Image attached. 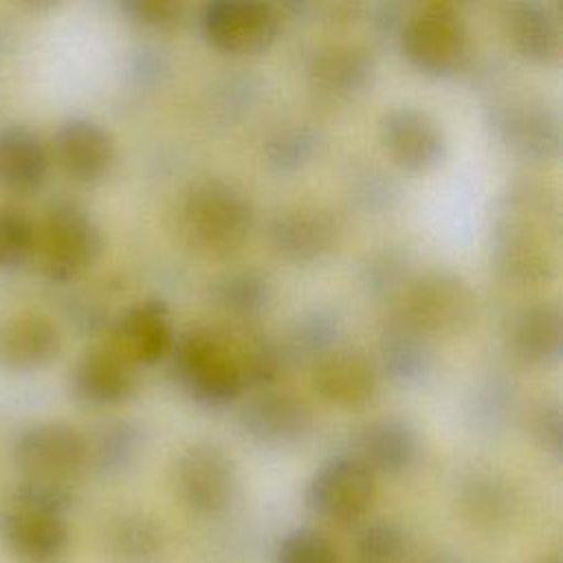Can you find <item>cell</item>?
I'll return each mask as SVG.
<instances>
[{"label": "cell", "instance_id": "cell-6", "mask_svg": "<svg viewBox=\"0 0 563 563\" xmlns=\"http://www.w3.org/2000/svg\"><path fill=\"white\" fill-rule=\"evenodd\" d=\"M407 62L424 75L449 77L468 57L471 37L462 13L451 4H427L407 13L396 35Z\"/></svg>", "mask_w": 563, "mask_h": 563}, {"label": "cell", "instance_id": "cell-1", "mask_svg": "<svg viewBox=\"0 0 563 563\" xmlns=\"http://www.w3.org/2000/svg\"><path fill=\"white\" fill-rule=\"evenodd\" d=\"M561 211L556 194L539 180L510 183L497 198L490 220V257L515 284H543L559 266Z\"/></svg>", "mask_w": 563, "mask_h": 563}, {"label": "cell", "instance_id": "cell-37", "mask_svg": "<svg viewBox=\"0 0 563 563\" xmlns=\"http://www.w3.org/2000/svg\"><path fill=\"white\" fill-rule=\"evenodd\" d=\"M409 277L405 260L398 253H380L367 264L365 282L372 292L376 295H389L394 297L405 279Z\"/></svg>", "mask_w": 563, "mask_h": 563}, {"label": "cell", "instance_id": "cell-2", "mask_svg": "<svg viewBox=\"0 0 563 563\" xmlns=\"http://www.w3.org/2000/svg\"><path fill=\"white\" fill-rule=\"evenodd\" d=\"M167 358L174 380L200 407L224 409L246 389L240 339L229 330L189 328L176 336Z\"/></svg>", "mask_w": 563, "mask_h": 563}, {"label": "cell", "instance_id": "cell-16", "mask_svg": "<svg viewBox=\"0 0 563 563\" xmlns=\"http://www.w3.org/2000/svg\"><path fill=\"white\" fill-rule=\"evenodd\" d=\"M312 387L330 405L361 409L376 396L378 369L374 361L350 347H332L314 358Z\"/></svg>", "mask_w": 563, "mask_h": 563}, {"label": "cell", "instance_id": "cell-22", "mask_svg": "<svg viewBox=\"0 0 563 563\" xmlns=\"http://www.w3.org/2000/svg\"><path fill=\"white\" fill-rule=\"evenodd\" d=\"M352 449L374 475H396L407 471L420 455V435L416 427L398 416H380L365 422L352 435Z\"/></svg>", "mask_w": 563, "mask_h": 563}, {"label": "cell", "instance_id": "cell-15", "mask_svg": "<svg viewBox=\"0 0 563 563\" xmlns=\"http://www.w3.org/2000/svg\"><path fill=\"white\" fill-rule=\"evenodd\" d=\"M0 543L20 563H59L70 545L66 517L7 504L0 512Z\"/></svg>", "mask_w": 563, "mask_h": 563}, {"label": "cell", "instance_id": "cell-17", "mask_svg": "<svg viewBox=\"0 0 563 563\" xmlns=\"http://www.w3.org/2000/svg\"><path fill=\"white\" fill-rule=\"evenodd\" d=\"M53 154L62 169L79 180L95 183L114 165L112 134L90 117H68L53 134Z\"/></svg>", "mask_w": 563, "mask_h": 563}, {"label": "cell", "instance_id": "cell-3", "mask_svg": "<svg viewBox=\"0 0 563 563\" xmlns=\"http://www.w3.org/2000/svg\"><path fill=\"white\" fill-rule=\"evenodd\" d=\"M180 238L200 253L227 255L246 240L253 205L242 187L220 176L194 180L176 209Z\"/></svg>", "mask_w": 563, "mask_h": 563}, {"label": "cell", "instance_id": "cell-11", "mask_svg": "<svg viewBox=\"0 0 563 563\" xmlns=\"http://www.w3.org/2000/svg\"><path fill=\"white\" fill-rule=\"evenodd\" d=\"M374 495L376 475L354 455H336L312 473L303 497L314 515L345 523L363 517Z\"/></svg>", "mask_w": 563, "mask_h": 563}, {"label": "cell", "instance_id": "cell-19", "mask_svg": "<svg viewBox=\"0 0 563 563\" xmlns=\"http://www.w3.org/2000/svg\"><path fill=\"white\" fill-rule=\"evenodd\" d=\"M341 224L323 207L297 205L279 211L268 227L271 244L290 262H317L328 255L339 240Z\"/></svg>", "mask_w": 563, "mask_h": 563}, {"label": "cell", "instance_id": "cell-8", "mask_svg": "<svg viewBox=\"0 0 563 563\" xmlns=\"http://www.w3.org/2000/svg\"><path fill=\"white\" fill-rule=\"evenodd\" d=\"M20 479H40L75 486L88 471L86 433L62 420L24 427L11 449Z\"/></svg>", "mask_w": 563, "mask_h": 563}, {"label": "cell", "instance_id": "cell-35", "mask_svg": "<svg viewBox=\"0 0 563 563\" xmlns=\"http://www.w3.org/2000/svg\"><path fill=\"white\" fill-rule=\"evenodd\" d=\"M9 504L66 517V512L75 504V486L40 479H20L11 490Z\"/></svg>", "mask_w": 563, "mask_h": 563}, {"label": "cell", "instance_id": "cell-30", "mask_svg": "<svg viewBox=\"0 0 563 563\" xmlns=\"http://www.w3.org/2000/svg\"><path fill=\"white\" fill-rule=\"evenodd\" d=\"M341 334V319L325 308H314L292 323L286 343H282L288 361L290 358H317L328 350L336 347Z\"/></svg>", "mask_w": 563, "mask_h": 563}, {"label": "cell", "instance_id": "cell-5", "mask_svg": "<svg viewBox=\"0 0 563 563\" xmlns=\"http://www.w3.org/2000/svg\"><path fill=\"white\" fill-rule=\"evenodd\" d=\"M103 251V235L92 216L73 200H55L35 233L37 266L51 282H70L88 271Z\"/></svg>", "mask_w": 563, "mask_h": 563}, {"label": "cell", "instance_id": "cell-12", "mask_svg": "<svg viewBox=\"0 0 563 563\" xmlns=\"http://www.w3.org/2000/svg\"><path fill=\"white\" fill-rule=\"evenodd\" d=\"M174 341L172 312L161 297H145L128 306L108 325V345L134 367L167 358Z\"/></svg>", "mask_w": 563, "mask_h": 563}, {"label": "cell", "instance_id": "cell-36", "mask_svg": "<svg viewBox=\"0 0 563 563\" xmlns=\"http://www.w3.org/2000/svg\"><path fill=\"white\" fill-rule=\"evenodd\" d=\"M119 7L130 22L145 29H172L183 18L178 0H123Z\"/></svg>", "mask_w": 563, "mask_h": 563}, {"label": "cell", "instance_id": "cell-4", "mask_svg": "<svg viewBox=\"0 0 563 563\" xmlns=\"http://www.w3.org/2000/svg\"><path fill=\"white\" fill-rule=\"evenodd\" d=\"M477 317V297L453 271L429 268L409 275L394 295L391 319L407 328L431 334H457L471 328Z\"/></svg>", "mask_w": 563, "mask_h": 563}, {"label": "cell", "instance_id": "cell-23", "mask_svg": "<svg viewBox=\"0 0 563 563\" xmlns=\"http://www.w3.org/2000/svg\"><path fill=\"white\" fill-rule=\"evenodd\" d=\"M504 26L512 46L528 59L550 64L561 55L563 31L556 9L543 0H517L504 9Z\"/></svg>", "mask_w": 563, "mask_h": 563}, {"label": "cell", "instance_id": "cell-29", "mask_svg": "<svg viewBox=\"0 0 563 563\" xmlns=\"http://www.w3.org/2000/svg\"><path fill=\"white\" fill-rule=\"evenodd\" d=\"M213 301L238 319H251L260 314L273 297L271 282L257 271H235L218 279L211 288Z\"/></svg>", "mask_w": 563, "mask_h": 563}, {"label": "cell", "instance_id": "cell-32", "mask_svg": "<svg viewBox=\"0 0 563 563\" xmlns=\"http://www.w3.org/2000/svg\"><path fill=\"white\" fill-rule=\"evenodd\" d=\"M35 220L18 205H0V271H18L35 253Z\"/></svg>", "mask_w": 563, "mask_h": 563}, {"label": "cell", "instance_id": "cell-18", "mask_svg": "<svg viewBox=\"0 0 563 563\" xmlns=\"http://www.w3.org/2000/svg\"><path fill=\"white\" fill-rule=\"evenodd\" d=\"M376 73L374 53L358 42H330L308 57L310 86L325 99H350L372 84Z\"/></svg>", "mask_w": 563, "mask_h": 563}, {"label": "cell", "instance_id": "cell-39", "mask_svg": "<svg viewBox=\"0 0 563 563\" xmlns=\"http://www.w3.org/2000/svg\"><path fill=\"white\" fill-rule=\"evenodd\" d=\"M407 18V9L402 4H394V2H383L378 7H374L372 11V24L380 35H398L402 22Z\"/></svg>", "mask_w": 563, "mask_h": 563}, {"label": "cell", "instance_id": "cell-31", "mask_svg": "<svg viewBox=\"0 0 563 563\" xmlns=\"http://www.w3.org/2000/svg\"><path fill=\"white\" fill-rule=\"evenodd\" d=\"M319 132L310 123H286L268 134L264 158L277 172L301 169L319 150Z\"/></svg>", "mask_w": 563, "mask_h": 563}, {"label": "cell", "instance_id": "cell-13", "mask_svg": "<svg viewBox=\"0 0 563 563\" xmlns=\"http://www.w3.org/2000/svg\"><path fill=\"white\" fill-rule=\"evenodd\" d=\"M240 429L260 446L284 449L301 442L312 429V411L299 396L266 387L240 409Z\"/></svg>", "mask_w": 563, "mask_h": 563}, {"label": "cell", "instance_id": "cell-25", "mask_svg": "<svg viewBox=\"0 0 563 563\" xmlns=\"http://www.w3.org/2000/svg\"><path fill=\"white\" fill-rule=\"evenodd\" d=\"M51 156L44 141L26 125L0 130V187L13 194L37 191L48 176Z\"/></svg>", "mask_w": 563, "mask_h": 563}, {"label": "cell", "instance_id": "cell-38", "mask_svg": "<svg viewBox=\"0 0 563 563\" xmlns=\"http://www.w3.org/2000/svg\"><path fill=\"white\" fill-rule=\"evenodd\" d=\"M561 422H563V418H561L559 400H545L532 413V433H534V438L556 460H561V453H563Z\"/></svg>", "mask_w": 563, "mask_h": 563}, {"label": "cell", "instance_id": "cell-33", "mask_svg": "<svg viewBox=\"0 0 563 563\" xmlns=\"http://www.w3.org/2000/svg\"><path fill=\"white\" fill-rule=\"evenodd\" d=\"M405 532L391 521L367 523L354 543L356 563H398L405 554Z\"/></svg>", "mask_w": 563, "mask_h": 563}, {"label": "cell", "instance_id": "cell-7", "mask_svg": "<svg viewBox=\"0 0 563 563\" xmlns=\"http://www.w3.org/2000/svg\"><path fill=\"white\" fill-rule=\"evenodd\" d=\"M490 134L510 154L543 163L561 154L563 123L559 106L541 95H506L486 110Z\"/></svg>", "mask_w": 563, "mask_h": 563}, {"label": "cell", "instance_id": "cell-41", "mask_svg": "<svg viewBox=\"0 0 563 563\" xmlns=\"http://www.w3.org/2000/svg\"><path fill=\"white\" fill-rule=\"evenodd\" d=\"M550 563H561V561H550Z\"/></svg>", "mask_w": 563, "mask_h": 563}, {"label": "cell", "instance_id": "cell-10", "mask_svg": "<svg viewBox=\"0 0 563 563\" xmlns=\"http://www.w3.org/2000/svg\"><path fill=\"white\" fill-rule=\"evenodd\" d=\"M174 484L189 510L198 515H218L227 510L235 497L238 471L222 446L213 442H196L178 455Z\"/></svg>", "mask_w": 563, "mask_h": 563}, {"label": "cell", "instance_id": "cell-20", "mask_svg": "<svg viewBox=\"0 0 563 563\" xmlns=\"http://www.w3.org/2000/svg\"><path fill=\"white\" fill-rule=\"evenodd\" d=\"M62 350L57 323L33 310L0 317V369L33 372L46 367Z\"/></svg>", "mask_w": 563, "mask_h": 563}, {"label": "cell", "instance_id": "cell-40", "mask_svg": "<svg viewBox=\"0 0 563 563\" xmlns=\"http://www.w3.org/2000/svg\"><path fill=\"white\" fill-rule=\"evenodd\" d=\"M134 70L139 73L141 79H156L161 75V70H165V62L161 59V55H156V51L141 53Z\"/></svg>", "mask_w": 563, "mask_h": 563}, {"label": "cell", "instance_id": "cell-9", "mask_svg": "<svg viewBox=\"0 0 563 563\" xmlns=\"http://www.w3.org/2000/svg\"><path fill=\"white\" fill-rule=\"evenodd\" d=\"M198 24L202 37L218 51L249 55L275 42L282 13L262 0H211L202 7Z\"/></svg>", "mask_w": 563, "mask_h": 563}, {"label": "cell", "instance_id": "cell-26", "mask_svg": "<svg viewBox=\"0 0 563 563\" xmlns=\"http://www.w3.org/2000/svg\"><path fill=\"white\" fill-rule=\"evenodd\" d=\"M380 365L387 376L400 385H418L433 369V350L429 339L389 319L380 334Z\"/></svg>", "mask_w": 563, "mask_h": 563}, {"label": "cell", "instance_id": "cell-27", "mask_svg": "<svg viewBox=\"0 0 563 563\" xmlns=\"http://www.w3.org/2000/svg\"><path fill=\"white\" fill-rule=\"evenodd\" d=\"M103 550L114 563H154L163 554V534L143 512H121L103 530Z\"/></svg>", "mask_w": 563, "mask_h": 563}, {"label": "cell", "instance_id": "cell-34", "mask_svg": "<svg viewBox=\"0 0 563 563\" xmlns=\"http://www.w3.org/2000/svg\"><path fill=\"white\" fill-rule=\"evenodd\" d=\"M275 563H341V556L325 534L295 528L277 543Z\"/></svg>", "mask_w": 563, "mask_h": 563}, {"label": "cell", "instance_id": "cell-21", "mask_svg": "<svg viewBox=\"0 0 563 563\" xmlns=\"http://www.w3.org/2000/svg\"><path fill=\"white\" fill-rule=\"evenodd\" d=\"M70 394L92 407L128 400L136 389V367L108 343L86 350L70 367Z\"/></svg>", "mask_w": 563, "mask_h": 563}, {"label": "cell", "instance_id": "cell-24", "mask_svg": "<svg viewBox=\"0 0 563 563\" xmlns=\"http://www.w3.org/2000/svg\"><path fill=\"white\" fill-rule=\"evenodd\" d=\"M508 345L523 363H552L563 352V312L559 301L519 308L508 325Z\"/></svg>", "mask_w": 563, "mask_h": 563}, {"label": "cell", "instance_id": "cell-28", "mask_svg": "<svg viewBox=\"0 0 563 563\" xmlns=\"http://www.w3.org/2000/svg\"><path fill=\"white\" fill-rule=\"evenodd\" d=\"M143 427L134 420H108L99 424L88 442V468L101 475H117L125 471L143 446Z\"/></svg>", "mask_w": 563, "mask_h": 563}, {"label": "cell", "instance_id": "cell-14", "mask_svg": "<svg viewBox=\"0 0 563 563\" xmlns=\"http://www.w3.org/2000/svg\"><path fill=\"white\" fill-rule=\"evenodd\" d=\"M380 143L396 165L424 172L438 165L446 150V136L435 117L416 106H396L380 117Z\"/></svg>", "mask_w": 563, "mask_h": 563}]
</instances>
